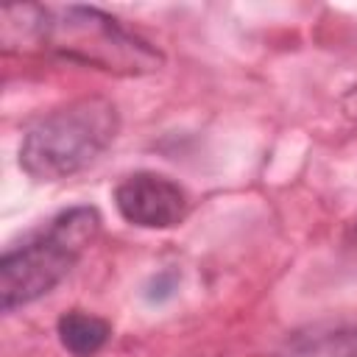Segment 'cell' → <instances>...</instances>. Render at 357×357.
<instances>
[{
	"label": "cell",
	"instance_id": "obj_1",
	"mask_svg": "<svg viewBox=\"0 0 357 357\" xmlns=\"http://www.w3.org/2000/svg\"><path fill=\"white\" fill-rule=\"evenodd\" d=\"M0 45L6 53H45L112 75H148L165 64L159 47L92 6H6Z\"/></svg>",
	"mask_w": 357,
	"mask_h": 357
},
{
	"label": "cell",
	"instance_id": "obj_2",
	"mask_svg": "<svg viewBox=\"0 0 357 357\" xmlns=\"http://www.w3.org/2000/svg\"><path fill=\"white\" fill-rule=\"evenodd\" d=\"M117 106L103 95L70 100L39 117L20 142V167L33 181H61L89 167L117 137Z\"/></svg>",
	"mask_w": 357,
	"mask_h": 357
},
{
	"label": "cell",
	"instance_id": "obj_3",
	"mask_svg": "<svg viewBox=\"0 0 357 357\" xmlns=\"http://www.w3.org/2000/svg\"><path fill=\"white\" fill-rule=\"evenodd\" d=\"M100 231L95 206H73L59 212L45 229L28 237L20 248H8L0 259V307L14 312L70 276Z\"/></svg>",
	"mask_w": 357,
	"mask_h": 357
},
{
	"label": "cell",
	"instance_id": "obj_4",
	"mask_svg": "<svg viewBox=\"0 0 357 357\" xmlns=\"http://www.w3.org/2000/svg\"><path fill=\"white\" fill-rule=\"evenodd\" d=\"M114 206L120 218L139 229H173L190 212L184 187L151 170L126 176L114 187Z\"/></svg>",
	"mask_w": 357,
	"mask_h": 357
},
{
	"label": "cell",
	"instance_id": "obj_5",
	"mask_svg": "<svg viewBox=\"0 0 357 357\" xmlns=\"http://www.w3.org/2000/svg\"><path fill=\"white\" fill-rule=\"evenodd\" d=\"M56 335L64 351L73 357H95L112 337V324L100 315L70 310L56 321Z\"/></svg>",
	"mask_w": 357,
	"mask_h": 357
},
{
	"label": "cell",
	"instance_id": "obj_6",
	"mask_svg": "<svg viewBox=\"0 0 357 357\" xmlns=\"http://www.w3.org/2000/svg\"><path fill=\"white\" fill-rule=\"evenodd\" d=\"M287 357H357V329H340L304 340Z\"/></svg>",
	"mask_w": 357,
	"mask_h": 357
},
{
	"label": "cell",
	"instance_id": "obj_7",
	"mask_svg": "<svg viewBox=\"0 0 357 357\" xmlns=\"http://www.w3.org/2000/svg\"><path fill=\"white\" fill-rule=\"evenodd\" d=\"M343 109H346L349 117H357V86H351V89L346 92V98H343Z\"/></svg>",
	"mask_w": 357,
	"mask_h": 357
}]
</instances>
